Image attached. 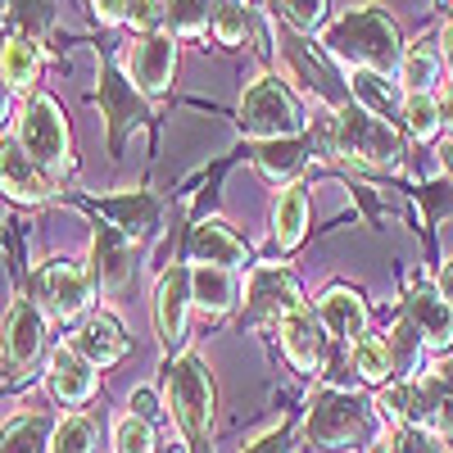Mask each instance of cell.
I'll list each match as a JSON object with an SVG mask.
<instances>
[{"instance_id": "d6a6232c", "label": "cell", "mask_w": 453, "mask_h": 453, "mask_svg": "<svg viewBox=\"0 0 453 453\" xmlns=\"http://www.w3.org/2000/svg\"><path fill=\"white\" fill-rule=\"evenodd\" d=\"M277 14H281V23H290L299 32H313L326 19V5H277Z\"/></svg>"}, {"instance_id": "277c9868", "label": "cell", "mask_w": 453, "mask_h": 453, "mask_svg": "<svg viewBox=\"0 0 453 453\" xmlns=\"http://www.w3.org/2000/svg\"><path fill=\"white\" fill-rule=\"evenodd\" d=\"M331 141H335V155H345V159L358 164V168H395L399 155H403L399 132L381 119V113H367V109L354 104V100L335 113Z\"/></svg>"}, {"instance_id": "9a60e30c", "label": "cell", "mask_w": 453, "mask_h": 453, "mask_svg": "<svg viewBox=\"0 0 453 453\" xmlns=\"http://www.w3.org/2000/svg\"><path fill=\"white\" fill-rule=\"evenodd\" d=\"M46 345V318L32 299H14L10 318H5V358L14 367H32L36 354Z\"/></svg>"}, {"instance_id": "f546056e", "label": "cell", "mask_w": 453, "mask_h": 453, "mask_svg": "<svg viewBox=\"0 0 453 453\" xmlns=\"http://www.w3.org/2000/svg\"><path fill=\"white\" fill-rule=\"evenodd\" d=\"M403 123L412 136H435L440 132V104L435 96H403Z\"/></svg>"}, {"instance_id": "74e56055", "label": "cell", "mask_w": 453, "mask_h": 453, "mask_svg": "<svg viewBox=\"0 0 453 453\" xmlns=\"http://www.w3.org/2000/svg\"><path fill=\"white\" fill-rule=\"evenodd\" d=\"M440 164H444V173L453 177V136H449V141L440 145Z\"/></svg>"}, {"instance_id": "ac0fdd59", "label": "cell", "mask_w": 453, "mask_h": 453, "mask_svg": "<svg viewBox=\"0 0 453 453\" xmlns=\"http://www.w3.org/2000/svg\"><path fill=\"white\" fill-rule=\"evenodd\" d=\"M46 381H50V395L59 403H87L96 395V367L73 349V345H59L50 354V367H46Z\"/></svg>"}, {"instance_id": "4fadbf2b", "label": "cell", "mask_w": 453, "mask_h": 453, "mask_svg": "<svg viewBox=\"0 0 453 453\" xmlns=\"http://www.w3.org/2000/svg\"><path fill=\"white\" fill-rule=\"evenodd\" d=\"M186 304H191V268L173 263L155 290V322H159V335L168 349L181 345V335H186Z\"/></svg>"}, {"instance_id": "484cf974", "label": "cell", "mask_w": 453, "mask_h": 453, "mask_svg": "<svg viewBox=\"0 0 453 453\" xmlns=\"http://www.w3.org/2000/svg\"><path fill=\"white\" fill-rule=\"evenodd\" d=\"M50 435H55V422L46 412H23V418H14L0 431V453H46Z\"/></svg>"}, {"instance_id": "e0dca14e", "label": "cell", "mask_w": 453, "mask_h": 453, "mask_svg": "<svg viewBox=\"0 0 453 453\" xmlns=\"http://www.w3.org/2000/svg\"><path fill=\"white\" fill-rule=\"evenodd\" d=\"M277 335H281V349L286 358L299 367V372H318L322 367V322L318 313L304 304V309H295L277 322Z\"/></svg>"}, {"instance_id": "603a6c76", "label": "cell", "mask_w": 453, "mask_h": 453, "mask_svg": "<svg viewBox=\"0 0 453 453\" xmlns=\"http://www.w3.org/2000/svg\"><path fill=\"white\" fill-rule=\"evenodd\" d=\"M440 68H444V55L435 42H412L403 46V59H399V78H403V91L408 96H431V87L440 82Z\"/></svg>"}, {"instance_id": "d6986e66", "label": "cell", "mask_w": 453, "mask_h": 453, "mask_svg": "<svg viewBox=\"0 0 453 453\" xmlns=\"http://www.w3.org/2000/svg\"><path fill=\"white\" fill-rule=\"evenodd\" d=\"M91 258H96V281L104 290H119L132 273V245L119 232V222H100L91 236Z\"/></svg>"}, {"instance_id": "6da1fadb", "label": "cell", "mask_w": 453, "mask_h": 453, "mask_svg": "<svg viewBox=\"0 0 453 453\" xmlns=\"http://www.w3.org/2000/svg\"><path fill=\"white\" fill-rule=\"evenodd\" d=\"M326 55L349 64V73H386L399 68L403 46H399V27L390 23L386 10L376 5H354V10H340L335 23L326 27Z\"/></svg>"}, {"instance_id": "8d00e7d4", "label": "cell", "mask_w": 453, "mask_h": 453, "mask_svg": "<svg viewBox=\"0 0 453 453\" xmlns=\"http://www.w3.org/2000/svg\"><path fill=\"white\" fill-rule=\"evenodd\" d=\"M435 104H440V127H449V132H453V82H449V87H440Z\"/></svg>"}, {"instance_id": "3957f363", "label": "cell", "mask_w": 453, "mask_h": 453, "mask_svg": "<svg viewBox=\"0 0 453 453\" xmlns=\"http://www.w3.org/2000/svg\"><path fill=\"white\" fill-rule=\"evenodd\" d=\"M164 408L173 412L177 431L200 449L204 435H209V422H213V376H209V363L200 354H181V358L168 363Z\"/></svg>"}, {"instance_id": "30bf717a", "label": "cell", "mask_w": 453, "mask_h": 453, "mask_svg": "<svg viewBox=\"0 0 453 453\" xmlns=\"http://www.w3.org/2000/svg\"><path fill=\"white\" fill-rule=\"evenodd\" d=\"M36 290H42L46 309L59 318V322H73L82 318V309L91 304V273L82 268V263H50V268H42V277H36Z\"/></svg>"}, {"instance_id": "5bb4252c", "label": "cell", "mask_w": 453, "mask_h": 453, "mask_svg": "<svg viewBox=\"0 0 453 453\" xmlns=\"http://www.w3.org/2000/svg\"><path fill=\"white\" fill-rule=\"evenodd\" d=\"M318 322L322 331L340 335V340H349V345H358V340L367 335V304H363V295L349 290V286H331L318 295Z\"/></svg>"}, {"instance_id": "2e32d148", "label": "cell", "mask_w": 453, "mask_h": 453, "mask_svg": "<svg viewBox=\"0 0 453 453\" xmlns=\"http://www.w3.org/2000/svg\"><path fill=\"white\" fill-rule=\"evenodd\" d=\"M403 322L418 331L422 349H449L453 345V309L435 290H412L408 309H403Z\"/></svg>"}, {"instance_id": "83f0119b", "label": "cell", "mask_w": 453, "mask_h": 453, "mask_svg": "<svg viewBox=\"0 0 453 453\" xmlns=\"http://www.w3.org/2000/svg\"><path fill=\"white\" fill-rule=\"evenodd\" d=\"M50 453H96V422L73 412L55 426V440H50Z\"/></svg>"}, {"instance_id": "ba28073f", "label": "cell", "mask_w": 453, "mask_h": 453, "mask_svg": "<svg viewBox=\"0 0 453 453\" xmlns=\"http://www.w3.org/2000/svg\"><path fill=\"white\" fill-rule=\"evenodd\" d=\"M127 68V82L141 96H164L173 87V73H177V36L173 32H141L127 42L123 55Z\"/></svg>"}, {"instance_id": "cb8c5ba5", "label": "cell", "mask_w": 453, "mask_h": 453, "mask_svg": "<svg viewBox=\"0 0 453 453\" xmlns=\"http://www.w3.org/2000/svg\"><path fill=\"white\" fill-rule=\"evenodd\" d=\"M304 164H309V155H304V145H299V136L295 141H263L254 150V168L277 186H295V177L304 173Z\"/></svg>"}, {"instance_id": "1f68e13d", "label": "cell", "mask_w": 453, "mask_h": 453, "mask_svg": "<svg viewBox=\"0 0 453 453\" xmlns=\"http://www.w3.org/2000/svg\"><path fill=\"white\" fill-rule=\"evenodd\" d=\"M168 27H173V36H196V32L213 27V10L181 0V5H168Z\"/></svg>"}, {"instance_id": "7c38bea8", "label": "cell", "mask_w": 453, "mask_h": 453, "mask_svg": "<svg viewBox=\"0 0 453 453\" xmlns=\"http://www.w3.org/2000/svg\"><path fill=\"white\" fill-rule=\"evenodd\" d=\"M191 258L204 263V268H226V273H236V268H245L250 250H245V241H241L222 218H204L196 232H191Z\"/></svg>"}, {"instance_id": "f1b7e54d", "label": "cell", "mask_w": 453, "mask_h": 453, "mask_svg": "<svg viewBox=\"0 0 453 453\" xmlns=\"http://www.w3.org/2000/svg\"><path fill=\"white\" fill-rule=\"evenodd\" d=\"M113 453H155V426L141 422L136 412L113 426Z\"/></svg>"}, {"instance_id": "4dcf8cb0", "label": "cell", "mask_w": 453, "mask_h": 453, "mask_svg": "<svg viewBox=\"0 0 453 453\" xmlns=\"http://www.w3.org/2000/svg\"><path fill=\"white\" fill-rule=\"evenodd\" d=\"M213 32L222 46H241L250 32V10L245 5H213Z\"/></svg>"}, {"instance_id": "5b68a950", "label": "cell", "mask_w": 453, "mask_h": 453, "mask_svg": "<svg viewBox=\"0 0 453 453\" xmlns=\"http://www.w3.org/2000/svg\"><path fill=\"white\" fill-rule=\"evenodd\" d=\"M299 127H304V113H299V100L295 91L273 78V73H263V78H254L241 96V132L258 136L263 141H295Z\"/></svg>"}, {"instance_id": "52a82bcc", "label": "cell", "mask_w": 453, "mask_h": 453, "mask_svg": "<svg viewBox=\"0 0 453 453\" xmlns=\"http://www.w3.org/2000/svg\"><path fill=\"white\" fill-rule=\"evenodd\" d=\"M367 418H372V403L358 399L354 390H318L309 403V440L318 449H345L354 440L367 435Z\"/></svg>"}, {"instance_id": "d590c367", "label": "cell", "mask_w": 453, "mask_h": 453, "mask_svg": "<svg viewBox=\"0 0 453 453\" xmlns=\"http://www.w3.org/2000/svg\"><path fill=\"white\" fill-rule=\"evenodd\" d=\"M435 295H440L444 304L453 309V258L444 263V268H440V277H435Z\"/></svg>"}, {"instance_id": "7a4b0ae2", "label": "cell", "mask_w": 453, "mask_h": 453, "mask_svg": "<svg viewBox=\"0 0 453 453\" xmlns=\"http://www.w3.org/2000/svg\"><path fill=\"white\" fill-rule=\"evenodd\" d=\"M376 408L386 412L395 426H418L435 440H453V358L440 367L395 381L376 395Z\"/></svg>"}, {"instance_id": "8992f818", "label": "cell", "mask_w": 453, "mask_h": 453, "mask_svg": "<svg viewBox=\"0 0 453 453\" xmlns=\"http://www.w3.org/2000/svg\"><path fill=\"white\" fill-rule=\"evenodd\" d=\"M14 141L27 150V159L50 173L55 181L73 168V155H68V123H64V113L50 96H27L23 109H19V132Z\"/></svg>"}, {"instance_id": "f35d334b", "label": "cell", "mask_w": 453, "mask_h": 453, "mask_svg": "<svg viewBox=\"0 0 453 453\" xmlns=\"http://www.w3.org/2000/svg\"><path fill=\"white\" fill-rule=\"evenodd\" d=\"M10 119V87H5V78H0V123Z\"/></svg>"}, {"instance_id": "9c48e42d", "label": "cell", "mask_w": 453, "mask_h": 453, "mask_svg": "<svg viewBox=\"0 0 453 453\" xmlns=\"http://www.w3.org/2000/svg\"><path fill=\"white\" fill-rule=\"evenodd\" d=\"M304 309L299 299V286L290 281V273L281 268H258L245 286V322L250 326H263V322H281L286 313Z\"/></svg>"}, {"instance_id": "d4e9b609", "label": "cell", "mask_w": 453, "mask_h": 453, "mask_svg": "<svg viewBox=\"0 0 453 453\" xmlns=\"http://www.w3.org/2000/svg\"><path fill=\"white\" fill-rule=\"evenodd\" d=\"M36 73H42V46H36V36H10L5 46H0V78H5V87L14 91H27L36 82Z\"/></svg>"}, {"instance_id": "8fae6325", "label": "cell", "mask_w": 453, "mask_h": 453, "mask_svg": "<svg viewBox=\"0 0 453 453\" xmlns=\"http://www.w3.org/2000/svg\"><path fill=\"white\" fill-rule=\"evenodd\" d=\"M0 191H10L23 204H42L55 196V177L36 168L27 159V150L10 136V141H0Z\"/></svg>"}, {"instance_id": "7402d4cb", "label": "cell", "mask_w": 453, "mask_h": 453, "mask_svg": "<svg viewBox=\"0 0 453 453\" xmlns=\"http://www.w3.org/2000/svg\"><path fill=\"white\" fill-rule=\"evenodd\" d=\"M304 226H309V191L304 186H281V196L273 204V241L281 250H295L304 241Z\"/></svg>"}, {"instance_id": "44dd1931", "label": "cell", "mask_w": 453, "mask_h": 453, "mask_svg": "<svg viewBox=\"0 0 453 453\" xmlns=\"http://www.w3.org/2000/svg\"><path fill=\"white\" fill-rule=\"evenodd\" d=\"M191 304L209 318H222L236 309V277L226 268H204V263H196L191 268Z\"/></svg>"}, {"instance_id": "4316f807", "label": "cell", "mask_w": 453, "mask_h": 453, "mask_svg": "<svg viewBox=\"0 0 453 453\" xmlns=\"http://www.w3.org/2000/svg\"><path fill=\"white\" fill-rule=\"evenodd\" d=\"M349 358H354V372L363 376L367 386H386L395 376V363H390V345L376 335H363L358 345H349Z\"/></svg>"}, {"instance_id": "e575fe53", "label": "cell", "mask_w": 453, "mask_h": 453, "mask_svg": "<svg viewBox=\"0 0 453 453\" xmlns=\"http://www.w3.org/2000/svg\"><path fill=\"white\" fill-rule=\"evenodd\" d=\"M132 408H136V418H141V422H150V426L159 422V399L150 395V390H136V395H132Z\"/></svg>"}, {"instance_id": "ffe728a7", "label": "cell", "mask_w": 453, "mask_h": 453, "mask_svg": "<svg viewBox=\"0 0 453 453\" xmlns=\"http://www.w3.org/2000/svg\"><path fill=\"white\" fill-rule=\"evenodd\" d=\"M73 349H78L91 367H113L127 354V335H123V326L113 322L109 313H96L78 335H73Z\"/></svg>"}, {"instance_id": "836d02e7", "label": "cell", "mask_w": 453, "mask_h": 453, "mask_svg": "<svg viewBox=\"0 0 453 453\" xmlns=\"http://www.w3.org/2000/svg\"><path fill=\"white\" fill-rule=\"evenodd\" d=\"M245 453H286V431H281V426H268L263 435H254V440L245 444Z\"/></svg>"}]
</instances>
